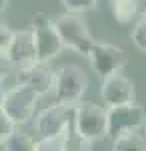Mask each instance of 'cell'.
Instances as JSON below:
<instances>
[{
  "label": "cell",
  "mask_w": 146,
  "mask_h": 151,
  "mask_svg": "<svg viewBox=\"0 0 146 151\" xmlns=\"http://www.w3.org/2000/svg\"><path fill=\"white\" fill-rule=\"evenodd\" d=\"M8 8V0H0V12H4Z\"/></svg>",
  "instance_id": "obj_22"
},
{
  "label": "cell",
  "mask_w": 146,
  "mask_h": 151,
  "mask_svg": "<svg viewBox=\"0 0 146 151\" xmlns=\"http://www.w3.org/2000/svg\"><path fill=\"white\" fill-rule=\"evenodd\" d=\"M72 113H74V107H66L62 103L48 105L38 113H34V131L38 139L68 135L72 127Z\"/></svg>",
  "instance_id": "obj_5"
},
{
  "label": "cell",
  "mask_w": 146,
  "mask_h": 151,
  "mask_svg": "<svg viewBox=\"0 0 146 151\" xmlns=\"http://www.w3.org/2000/svg\"><path fill=\"white\" fill-rule=\"evenodd\" d=\"M100 99L104 107H116L136 101V87L134 81L128 79L122 73H114L102 79L100 85Z\"/></svg>",
  "instance_id": "obj_9"
},
{
  "label": "cell",
  "mask_w": 146,
  "mask_h": 151,
  "mask_svg": "<svg viewBox=\"0 0 146 151\" xmlns=\"http://www.w3.org/2000/svg\"><path fill=\"white\" fill-rule=\"evenodd\" d=\"M142 129H144V139H146V123H144V125H142Z\"/></svg>",
  "instance_id": "obj_23"
},
{
  "label": "cell",
  "mask_w": 146,
  "mask_h": 151,
  "mask_svg": "<svg viewBox=\"0 0 146 151\" xmlns=\"http://www.w3.org/2000/svg\"><path fill=\"white\" fill-rule=\"evenodd\" d=\"M112 151H146V139L138 131L124 133L112 139Z\"/></svg>",
  "instance_id": "obj_13"
},
{
  "label": "cell",
  "mask_w": 146,
  "mask_h": 151,
  "mask_svg": "<svg viewBox=\"0 0 146 151\" xmlns=\"http://www.w3.org/2000/svg\"><path fill=\"white\" fill-rule=\"evenodd\" d=\"M38 99L40 97L32 89H28L22 83H14L12 87L6 89V95H4L0 107L6 111V115L12 119V123L16 127H20V125H26L34 117Z\"/></svg>",
  "instance_id": "obj_6"
},
{
  "label": "cell",
  "mask_w": 146,
  "mask_h": 151,
  "mask_svg": "<svg viewBox=\"0 0 146 151\" xmlns=\"http://www.w3.org/2000/svg\"><path fill=\"white\" fill-rule=\"evenodd\" d=\"M34 143L36 141L28 133H24V131H20V129L16 127L4 139L2 145H4V151H34Z\"/></svg>",
  "instance_id": "obj_14"
},
{
  "label": "cell",
  "mask_w": 146,
  "mask_h": 151,
  "mask_svg": "<svg viewBox=\"0 0 146 151\" xmlns=\"http://www.w3.org/2000/svg\"><path fill=\"white\" fill-rule=\"evenodd\" d=\"M30 32L36 47L38 63H50L62 52V40L58 36L54 26V18H50L46 12H34L30 18Z\"/></svg>",
  "instance_id": "obj_4"
},
{
  "label": "cell",
  "mask_w": 146,
  "mask_h": 151,
  "mask_svg": "<svg viewBox=\"0 0 146 151\" xmlns=\"http://www.w3.org/2000/svg\"><path fill=\"white\" fill-rule=\"evenodd\" d=\"M130 40H132V45H134L138 50L146 52V10L138 16L134 28H132V32H130Z\"/></svg>",
  "instance_id": "obj_16"
},
{
  "label": "cell",
  "mask_w": 146,
  "mask_h": 151,
  "mask_svg": "<svg viewBox=\"0 0 146 151\" xmlns=\"http://www.w3.org/2000/svg\"><path fill=\"white\" fill-rule=\"evenodd\" d=\"M54 26H56L58 36L62 40V47L86 57L90 47L94 45V36H92L82 14L62 12V14H58L54 18Z\"/></svg>",
  "instance_id": "obj_3"
},
{
  "label": "cell",
  "mask_w": 146,
  "mask_h": 151,
  "mask_svg": "<svg viewBox=\"0 0 146 151\" xmlns=\"http://www.w3.org/2000/svg\"><path fill=\"white\" fill-rule=\"evenodd\" d=\"M66 12H76V14H86V12L96 10L98 0H60Z\"/></svg>",
  "instance_id": "obj_17"
},
{
  "label": "cell",
  "mask_w": 146,
  "mask_h": 151,
  "mask_svg": "<svg viewBox=\"0 0 146 151\" xmlns=\"http://www.w3.org/2000/svg\"><path fill=\"white\" fill-rule=\"evenodd\" d=\"M106 115H108V139H116L130 131H140L146 123L144 107H140L136 101L116 105V107H106Z\"/></svg>",
  "instance_id": "obj_7"
},
{
  "label": "cell",
  "mask_w": 146,
  "mask_h": 151,
  "mask_svg": "<svg viewBox=\"0 0 146 151\" xmlns=\"http://www.w3.org/2000/svg\"><path fill=\"white\" fill-rule=\"evenodd\" d=\"M34 151H68V135H64V137H42L34 143Z\"/></svg>",
  "instance_id": "obj_15"
},
{
  "label": "cell",
  "mask_w": 146,
  "mask_h": 151,
  "mask_svg": "<svg viewBox=\"0 0 146 151\" xmlns=\"http://www.w3.org/2000/svg\"><path fill=\"white\" fill-rule=\"evenodd\" d=\"M14 129H16V125L12 123L10 117L6 115V111H4V109L0 107V145L4 143V139H6V137L10 135Z\"/></svg>",
  "instance_id": "obj_18"
},
{
  "label": "cell",
  "mask_w": 146,
  "mask_h": 151,
  "mask_svg": "<svg viewBox=\"0 0 146 151\" xmlns=\"http://www.w3.org/2000/svg\"><path fill=\"white\" fill-rule=\"evenodd\" d=\"M12 77L14 83L26 85L38 97L52 93V87H54V70L48 67V63H34L26 69H18L12 73Z\"/></svg>",
  "instance_id": "obj_10"
},
{
  "label": "cell",
  "mask_w": 146,
  "mask_h": 151,
  "mask_svg": "<svg viewBox=\"0 0 146 151\" xmlns=\"http://www.w3.org/2000/svg\"><path fill=\"white\" fill-rule=\"evenodd\" d=\"M6 81L4 79H0V103H2V99H4V95H6Z\"/></svg>",
  "instance_id": "obj_21"
},
{
  "label": "cell",
  "mask_w": 146,
  "mask_h": 151,
  "mask_svg": "<svg viewBox=\"0 0 146 151\" xmlns=\"http://www.w3.org/2000/svg\"><path fill=\"white\" fill-rule=\"evenodd\" d=\"M88 91V75L78 65H62L54 70V101L66 107H76Z\"/></svg>",
  "instance_id": "obj_2"
},
{
  "label": "cell",
  "mask_w": 146,
  "mask_h": 151,
  "mask_svg": "<svg viewBox=\"0 0 146 151\" xmlns=\"http://www.w3.org/2000/svg\"><path fill=\"white\" fill-rule=\"evenodd\" d=\"M110 10L120 24H128L138 16L140 0H110Z\"/></svg>",
  "instance_id": "obj_12"
},
{
  "label": "cell",
  "mask_w": 146,
  "mask_h": 151,
  "mask_svg": "<svg viewBox=\"0 0 146 151\" xmlns=\"http://www.w3.org/2000/svg\"><path fill=\"white\" fill-rule=\"evenodd\" d=\"M86 58L90 63V69L102 79L114 73H120L128 63V57L122 47H116L110 42H98V40H94V45L86 52Z\"/></svg>",
  "instance_id": "obj_8"
},
{
  "label": "cell",
  "mask_w": 146,
  "mask_h": 151,
  "mask_svg": "<svg viewBox=\"0 0 146 151\" xmlns=\"http://www.w3.org/2000/svg\"><path fill=\"white\" fill-rule=\"evenodd\" d=\"M144 2H146V0H144Z\"/></svg>",
  "instance_id": "obj_24"
},
{
  "label": "cell",
  "mask_w": 146,
  "mask_h": 151,
  "mask_svg": "<svg viewBox=\"0 0 146 151\" xmlns=\"http://www.w3.org/2000/svg\"><path fill=\"white\" fill-rule=\"evenodd\" d=\"M12 73H14V67L10 65V60L6 57V52H0V79H10Z\"/></svg>",
  "instance_id": "obj_20"
},
{
  "label": "cell",
  "mask_w": 146,
  "mask_h": 151,
  "mask_svg": "<svg viewBox=\"0 0 146 151\" xmlns=\"http://www.w3.org/2000/svg\"><path fill=\"white\" fill-rule=\"evenodd\" d=\"M72 125L76 137L86 143L108 139V115L104 105H76L72 113Z\"/></svg>",
  "instance_id": "obj_1"
},
{
  "label": "cell",
  "mask_w": 146,
  "mask_h": 151,
  "mask_svg": "<svg viewBox=\"0 0 146 151\" xmlns=\"http://www.w3.org/2000/svg\"><path fill=\"white\" fill-rule=\"evenodd\" d=\"M6 57L10 60V65L14 67V70L26 69L34 63H38L36 58V47H34V38L30 28L24 30H14L10 47L6 48Z\"/></svg>",
  "instance_id": "obj_11"
},
{
  "label": "cell",
  "mask_w": 146,
  "mask_h": 151,
  "mask_svg": "<svg viewBox=\"0 0 146 151\" xmlns=\"http://www.w3.org/2000/svg\"><path fill=\"white\" fill-rule=\"evenodd\" d=\"M12 36H14V30L0 24V52H6V48L10 47L12 42Z\"/></svg>",
  "instance_id": "obj_19"
}]
</instances>
